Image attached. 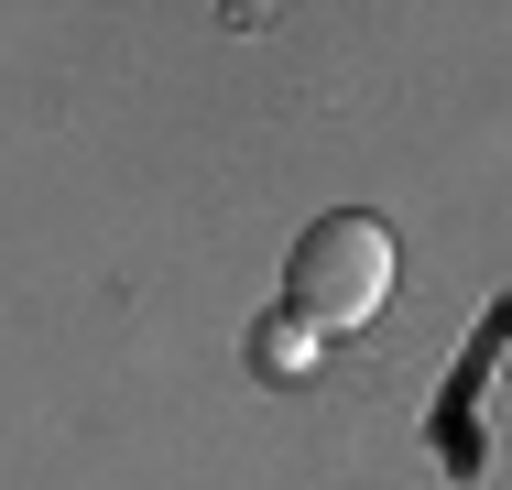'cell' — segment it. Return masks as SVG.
<instances>
[{"label": "cell", "instance_id": "6da1fadb", "mask_svg": "<svg viewBox=\"0 0 512 490\" xmlns=\"http://www.w3.org/2000/svg\"><path fill=\"white\" fill-rule=\"evenodd\" d=\"M284 305L306 316L316 338L371 327V316L393 305V229H382V218H360V207L316 218L306 240H295V262H284Z\"/></svg>", "mask_w": 512, "mask_h": 490}, {"label": "cell", "instance_id": "7a4b0ae2", "mask_svg": "<svg viewBox=\"0 0 512 490\" xmlns=\"http://www.w3.org/2000/svg\"><path fill=\"white\" fill-rule=\"evenodd\" d=\"M251 371H262V382H306V371H316V327L295 316V305L251 327Z\"/></svg>", "mask_w": 512, "mask_h": 490}]
</instances>
